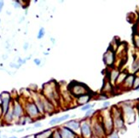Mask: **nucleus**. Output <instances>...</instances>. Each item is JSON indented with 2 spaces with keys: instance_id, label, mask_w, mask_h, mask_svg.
I'll return each mask as SVG.
<instances>
[{
  "instance_id": "nucleus-1",
  "label": "nucleus",
  "mask_w": 139,
  "mask_h": 138,
  "mask_svg": "<svg viewBox=\"0 0 139 138\" xmlns=\"http://www.w3.org/2000/svg\"><path fill=\"white\" fill-rule=\"evenodd\" d=\"M57 86V83L54 80L50 81L48 83L44 84L43 85V92L42 95L48 99L50 101H51L55 106L59 102V89Z\"/></svg>"
},
{
  "instance_id": "nucleus-39",
  "label": "nucleus",
  "mask_w": 139,
  "mask_h": 138,
  "mask_svg": "<svg viewBox=\"0 0 139 138\" xmlns=\"http://www.w3.org/2000/svg\"><path fill=\"white\" fill-rule=\"evenodd\" d=\"M10 138H17V137H16V136H11V137H10Z\"/></svg>"
},
{
  "instance_id": "nucleus-31",
  "label": "nucleus",
  "mask_w": 139,
  "mask_h": 138,
  "mask_svg": "<svg viewBox=\"0 0 139 138\" xmlns=\"http://www.w3.org/2000/svg\"><path fill=\"white\" fill-rule=\"evenodd\" d=\"M95 113V112H94V110H92V109H91V110L87 111L86 113H85V118H88V117H90V116H91V115H93V113Z\"/></svg>"
},
{
  "instance_id": "nucleus-16",
  "label": "nucleus",
  "mask_w": 139,
  "mask_h": 138,
  "mask_svg": "<svg viewBox=\"0 0 139 138\" xmlns=\"http://www.w3.org/2000/svg\"><path fill=\"white\" fill-rule=\"evenodd\" d=\"M65 126L76 134L77 131H79V130H80V122L77 121V120H70V121L67 122L66 124H65Z\"/></svg>"
},
{
  "instance_id": "nucleus-35",
  "label": "nucleus",
  "mask_w": 139,
  "mask_h": 138,
  "mask_svg": "<svg viewBox=\"0 0 139 138\" xmlns=\"http://www.w3.org/2000/svg\"><path fill=\"white\" fill-rule=\"evenodd\" d=\"M4 1H0V12H1L2 10H3V7H4Z\"/></svg>"
},
{
  "instance_id": "nucleus-29",
  "label": "nucleus",
  "mask_w": 139,
  "mask_h": 138,
  "mask_svg": "<svg viewBox=\"0 0 139 138\" xmlns=\"http://www.w3.org/2000/svg\"><path fill=\"white\" fill-rule=\"evenodd\" d=\"M51 138H62V137H61V136L60 132H59V130H55L53 131Z\"/></svg>"
},
{
  "instance_id": "nucleus-30",
  "label": "nucleus",
  "mask_w": 139,
  "mask_h": 138,
  "mask_svg": "<svg viewBox=\"0 0 139 138\" xmlns=\"http://www.w3.org/2000/svg\"><path fill=\"white\" fill-rule=\"evenodd\" d=\"M110 101H105L104 102H103V104H102V107L104 109H108V108H109V107H110Z\"/></svg>"
},
{
  "instance_id": "nucleus-25",
  "label": "nucleus",
  "mask_w": 139,
  "mask_h": 138,
  "mask_svg": "<svg viewBox=\"0 0 139 138\" xmlns=\"http://www.w3.org/2000/svg\"><path fill=\"white\" fill-rule=\"evenodd\" d=\"M132 90H139V75H136L135 79H134V84H133Z\"/></svg>"
},
{
  "instance_id": "nucleus-20",
  "label": "nucleus",
  "mask_w": 139,
  "mask_h": 138,
  "mask_svg": "<svg viewBox=\"0 0 139 138\" xmlns=\"http://www.w3.org/2000/svg\"><path fill=\"white\" fill-rule=\"evenodd\" d=\"M70 117L69 114H65L63 116H61V117H57V118H54L52 119L51 121L49 122V124L51 125H55L57 124H60V123L65 121V120H67Z\"/></svg>"
},
{
  "instance_id": "nucleus-21",
  "label": "nucleus",
  "mask_w": 139,
  "mask_h": 138,
  "mask_svg": "<svg viewBox=\"0 0 139 138\" xmlns=\"http://www.w3.org/2000/svg\"><path fill=\"white\" fill-rule=\"evenodd\" d=\"M128 74H129V73L127 72H126V71L120 72L119 77H118L117 80H116V84H115V86H116V87H120V86L122 85L123 83H124V81L126 80V77L128 76Z\"/></svg>"
},
{
  "instance_id": "nucleus-11",
  "label": "nucleus",
  "mask_w": 139,
  "mask_h": 138,
  "mask_svg": "<svg viewBox=\"0 0 139 138\" xmlns=\"http://www.w3.org/2000/svg\"><path fill=\"white\" fill-rule=\"evenodd\" d=\"M12 108H13V114L15 119H20L22 117L24 116V107L22 103L19 100L14 99L12 101Z\"/></svg>"
},
{
  "instance_id": "nucleus-6",
  "label": "nucleus",
  "mask_w": 139,
  "mask_h": 138,
  "mask_svg": "<svg viewBox=\"0 0 139 138\" xmlns=\"http://www.w3.org/2000/svg\"><path fill=\"white\" fill-rule=\"evenodd\" d=\"M120 107L122 111V116L125 120V123L131 125L135 122L136 120V113L134 107L123 104L122 102H120Z\"/></svg>"
},
{
  "instance_id": "nucleus-41",
  "label": "nucleus",
  "mask_w": 139,
  "mask_h": 138,
  "mask_svg": "<svg viewBox=\"0 0 139 138\" xmlns=\"http://www.w3.org/2000/svg\"><path fill=\"white\" fill-rule=\"evenodd\" d=\"M2 125V122H1V120H0V126Z\"/></svg>"
},
{
  "instance_id": "nucleus-34",
  "label": "nucleus",
  "mask_w": 139,
  "mask_h": 138,
  "mask_svg": "<svg viewBox=\"0 0 139 138\" xmlns=\"http://www.w3.org/2000/svg\"><path fill=\"white\" fill-rule=\"evenodd\" d=\"M41 125H42V124H41L40 122H37V123H35V124H34V127L38 128V127H40Z\"/></svg>"
},
{
  "instance_id": "nucleus-42",
  "label": "nucleus",
  "mask_w": 139,
  "mask_h": 138,
  "mask_svg": "<svg viewBox=\"0 0 139 138\" xmlns=\"http://www.w3.org/2000/svg\"><path fill=\"white\" fill-rule=\"evenodd\" d=\"M91 138H96L95 136H92V137H91Z\"/></svg>"
},
{
  "instance_id": "nucleus-19",
  "label": "nucleus",
  "mask_w": 139,
  "mask_h": 138,
  "mask_svg": "<svg viewBox=\"0 0 139 138\" xmlns=\"http://www.w3.org/2000/svg\"><path fill=\"white\" fill-rule=\"evenodd\" d=\"M4 118V122L7 123V124H10L11 122L15 119L14 118V114H13V108H12V104H11L10 109L8 110V112L3 116Z\"/></svg>"
},
{
  "instance_id": "nucleus-7",
  "label": "nucleus",
  "mask_w": 139,
  "mask_h": 138,
  "mask_svg": "<svg viewBox=\"0 0 139 138\" xmlns=\"http://www.w3.org/2000/svg\"><path fill=\"white\" fill-rule=\"evenodd\" d=\"M91 128H92L93 136H95L96 138H105L106 136H107L104 127L102 125L100 113L97 115V118H94L92 125H91Z\"/></svg>"
},
{
  "instance_id": "nucleus-40",
  "label": "nucleus",
  "mask_w": 139,
  "mask_h": 138,
  "mask_svg": "<svg viewBox=\"0 0 139 138\" xmlns=\"http://www.w3.org/2000/svg\"><path fill=\"white\" fill-rule=\"evenodd\" d=\"M137 103H138V107H139V99L137 100Z\"/></svg>"
},
{
  "instance_id": "nucleus-18",
  "label": "nucleus",
  "mask_w": 139,
  "mask_h": 138,
  "mask_svg": "<svg viewBox=\"0 0 139 138\" xmlns=\"http://www.w3.org/2000/svg\"><path fill=\"white\" fill-rule=\"evenodd\" d=\"M91 100V93L86 94V95L81 96H79V97L76 98V101H77V104L83 107L84 105L88 104Z\"/></svg>"
},
{
  "instance_id": "nucleus-24",
  "label": "nucleus",
  "mask_w": 139,
  "mask_h": 138,
  "mask_svg": "<svg viewBox=\"0 0 139 138\" xmlns=\"http://www.w3.org/2000/svg\"><path fill=\"white\" fill-rule=\"evenodd\" d=\"M133 43L137 49H139V33H135L133 35Z\"/></svg>"
},
{
  "instance_id": "nucleus-36",
  "label": "nucleus",
  "mask_w": 139,
  "mask_h": 138,
  "mask_svg": "<svg viewBox=\"0 0 139 138\" xmlns=\"http://www.w3.org/2000/svg\"><path fill=\"white\" fill-rule=\"evenodd\" d=\"M18 61H19V63H20V66L22 65V64H23V63H25L26 62V60H22V59H19L18 60Z\"/></svg>"
},
{
  "instance_id": "nucleus-8",
  "label": "nucleus",
  "mask_w": 139,
  "mask_h": 138,
  "mask_svg": "<svg viewBox=\"0 0 139 138\" xmlns=\"http://www.w3.org/2000/svg\"><path fill=\"white\" fill-rule=\"evenodd\" d=\"M0 100H1V107L3 111V116L8 112L11 104H12V96L10 92L4 91L0 94Z\"/></svg>"
},
{
  "instance_id": "nucleus-4",
  "label": "nucleus",
  "mask_w": 139,
  "mask_h": 138,
  "mask_svg": "<svg viewBox=\"0 0 139 138\" xmlns=\"http://www.w3.org/2000/svg\"><path fill=\"white\" fill-rule=\"evenodd\" d=\"M100 117H101L102 125L104 127V130L106 134L108 135L110 134L112 131L114 130V120L113 117H112V114L110 112V109H104L100 112Z\"/></svg>"
},
{
  "instance_id": "nucleus-46",
  "label": "nucleus",
  "mask_w": 139,
  "mask_h": 138,
  "mask_svg": "<svg viewBox=\"0 0 139 138\" xmlns=\"http://www.w3.org/2000/svg\"><path fill=\"white\" fill-rule=\"evenodd\" d=\"M0 138H1V136H0Z\"/></svg>"
},
{
  "instance_id": "nucleus-14",
  "label": "nucleus",
  "mask_w": 139,
  "mask_h": 138,
  "mask_svg": "<svg viewBox=\"0 0 139 138\" xmlns=\"http://www.w3.org/2000/svg\"><path fill=\"white\" fill-rule=\"evenodd\" d=\"M43 102H44V107L45 113L53 114V113L55 112V106L51 101H50L48 99H46L44 96H43Z\"/></svg>"
},
{
  "instance_id": "nucleus-32",
  "label": "nucleus",
  "mask_w": 139,
  "mask_h": 138,
  "mask_svg": "<svg viewBox=\"0 0 139 138\" xmlns=\"http://www.w3.org/2000/svg\"><path fill=\"white\" fill-rule=\"evenodd\" d=\"M34 63L36 64L37 66H40V64H41V61L39 59H34Z\"/></svg>"
},
{
  "instance_id": "nucleus-23",
  "label": "nucleus",
  "mask_w": 139,
  "mask_h": 138,
  "mask_svg": "<svg viewBox=\"0 0 139 138\" xmlns=\"http://www.w3.org/2000/svg\"><path fill=\"white\" fill-rule=\"evenodd\" d=\"M131 70L133 74H135L136 72L139 71V58H136L133 61L131 65Z\"/></svg>"
},
{
  "instance_id": "nucleus-2",
  "label": "nucleus",
  "mask_w": 139,
  "mask_h": 138,
  "mask_svg": "<svg viewBox=\"0 0 139 138\" xmlns=\"http://www.w3.org/2000/svg\"><path fill=\"white\" fill-rule=\"evenodd\" d=\"M67 90L70 93L71 96H74V97L78 98L79 96L86 95V94H91V91L89 89V87L86 84L79 83V82L73 81L69 84V85L67 86Z\"/></svg>"
},
{
  "instance_id": "nucleus-27",
  "label": "nucleus",
  "mask_w": 139,
  "mask_h": 138,
  "mask_svg": "<svg viewBox=\"0 0 139 138\" xmlns=\"http://www.w3.org/2000/svg\"><path fill=\"white\" fill-rule=\"evenodd\" d=\"M94 106V104L92 105V104H91V103H88V104H86V105H84L83 107H81V111H89V110H91V108H92V107Z\"/></svg>"
},
{
  "instance_id": "nucleus-38",
  "label": "nucleus",
  "mask_w": 139,
  "mask_h": 138,
  "mask_svg": "<svg viewBox=\"0 0 139 138\" xmlns=\"http://www.w3.org/2000/svg\"><path fill=\"white\" fill-rule=\"evenodd\" d=\"M27 48H28V43H26L24 45V49H27Z\"/></svg>"
},
{
  "instance_id": "nucleus-3",
  "label": "nucleus",
  "mask_w": 139,
  "mask_h": 138,
  "mask_svg": "<svg viewBox=\"0 0 139 138\" xmlns=\"http://www.w3.org/2000/svg\"><path fill=\"white\" fill-rule=\"evenodd\" d=\"M110 112L112 114L114 120V130L119 132L120 130H123L125 128V120L123 119L122 116V111L119 106H114L111 107Z\"/></svg>"
},
{
  "instance_id": "nucleus-45",
  "label": "nucleus",
  "mask_w": 139,
  "mask_h": 138,
  "mask_svg": "<svg viewBox=\"0 0 139 138\" xmlns=\"http://www.w3.org/2000/svg\"><path fill=\"white\" fill-rule=\"evenodd\" d=\"M0 133H1V131H0Z\"/></svg>"
},
{
  "instance_id": "nucleus-15",
  "label": "nucleus",
  "mask_w": 139,
  "mask_h": 138,
  "mask_svg": "<svg viewBox=\"0 0 139 138\" xmlns=\"http://www.w3.org/2000/svg\"><path fill=\"white\" fill-rule=\"evenodd\" d=\"M58 130L62 138H76V134L73 131L69 130L68 128H67L66 126L61 127Z\"/></svg>"
},
{
  "instance_id": "nucleus-12",
  "label": "nucleus",
  "mask_w": 139,
  "mask_h": 138,
  "mask_svg": "<svg viewBox=\"0 0 139 138\" xmlns=\"http://www.w3.org/2000/svg\"><path fill=\"white\" fill-rule=\"evenodd\" d=\"M136 75L133 74V73H129L128 76L126 77V80L124 81L123 84L121 85V89H123L124 90H132L133 88V84H134V79H135Z\"/></svg>"
},
{
  "instance_id": "nucleus-13",
  "label": "nucleus",
  "mask_w": 139,
  "mask_h": 138,
  "mask_svg": "<svg viewBox=\"0 0 139 138\" xmlns=\"http://www.w3.org/2000/svg\"><path fill=\"white\" fill-rule=\"evenodd\" d=\"M120 73V71L118 67H112V68H110V70H109L107 78L114 86H115L116 80H117L118 77H119Z\"/></svg>"
},
{
  "instance_id": "nucleus-44",
  "label": "nucleus",
  "mask_w": 139,
  "mask_h": 138,
  "mask_svg": "<svg viewBox=\"0 0 139 138\" xmlns=\"http://www.w3.org/2000/svg\"><path fill=\"white\" fill-rule=\"evenodd\" d=\"M0 21H1V20H0Z\"/></svg>"
},
{
  "instance_id": "nucleus-28",
  "label": "nucleus",
  "mask_w": 139,
  "mask_h": 138,
  "mask_svg": "<svg viewBox=\"0 0 139 138\" xmlns=\"http://www.w3.org/2000/svg\"><path fill=\"white\" fill-rule=\"evenodd\" d=\"M44 34H45V29L44 27H41L39 29V31H38V39H41L44 36Z\"/></svg>"
},
{
  "instance_id": "nucleus-33",
  "label": "nucleus",
  "mask_w": 139,
  "mask_h": 138,
  "mask_svg": "<svg viewBox=\"0 0 139 138\" xmlns=\"http://www.w3.org/2000/svg\"><path fill=\"white\" fill-rule=\"evenodd\" d=\"M14 7H15V8H19V7H20V2H19V1H15V4H14Z\"/></svg>"
},
{
  "instance_id": "nucleus-37",
  "label": "nucleus",
  "mask_w": 139,
  "mask_h": 138,
  "mask_svg": "<svg viewBox=\"0 0 139 138\" xmlns=\"http://www.w3.org/2000/svg\"><path fill=\"white\" fill-rule=\"evenodd\" d=\"M3 117V111H2V107H1V105H0V118Z\"/></svg>"
},
{
  "instance_id": "nucleus-22",
  "label": "nucleus",
  "mask_w": 139,
  "mask_h": 138,
  "mask_svg": "<svg viewBox=\"0 0 139 138\" xmlns=\"http://www.w3.org/2000/svg\"><path fill=\"white\" fill-rule=\"evenodd\" d=\"M53 131L51 129H48V130H45L40 133H38L35 135V138H51L52 137Z\"/></svg>"
},
{
  "instance_id": "nucleus-10",
  "label": "nucleus",
  "mask_w": 139,
  "mask_h": 138,
  "mask_svg": "<svg viewBox=\"0 0 139 138\" xmlns=\"http://www.w3.org/2000/svg\"><path fill=\"white\" fill-rule=\"evenodd\" d=\"M80 134L83 138H91L92 136V128L89 120L84 119L80 121Z\"/></svg>"
},
{
  "instance_id": "nucleus-26",
  "label": "nucleus",
  "mask_w": 139,
  "mask_h": 138,
  "mask_svg": "<svg viewBox=\"0 0 139 138\" xmlns=\"http://www.w3.org/2000/svg\"><path fill=\"white\" fill-rule=\"evenodd\" d=\"M105 138H120V136H119V132L114 130V131H112L110 134L107 135Z\"/></svg>"
},
{
  "instance_id": "nucleus-9",
  "label": "nucleus",
  "mask_w": 139,
  "mask_h": 138,
  "mask_svg": "<svg viewBox=\"0 0 139 138\" xmlns=\"http://www.w3.org/2000/svg\"><path fill=\"white\" fill-rule=\"evenodd\" d=\"M115 59H116V57H115V50L111 46H109L107 51L103 55V62L108 67L112 68V67H114V65L115 63Z\"/></svg>"
},
{
  "instance_id": "nucleus-5",
  "label": "nucleus",
  "mask_w": 139,
  "mask_h": 138,
  "mask_svg": "<svg viewBox=\"0 0 139 138\" xmlns=\"http://www.w3.org/2000/svg\"><path fill=\"white\" fill-rule=\"evenodd\" d=\"M23 105L24 107V112L26 115L32 119H37L41 116V114L38 111L36 104L34 103V101L32 100H26Z\"/></svg>"
},
{
  "instance_id": "nucleus-17",
  "label": "nucleus",
  "mask_w": 139,
  "mask_h": 138,
  "mask_svg": "<svg viewBox=\"0 0 139 138\" xmlns=\"http://www.w3.org/2000/svg\"><path fill=\"white\" fill-rule=\"evenodd\" d=\"M114 90V85L112 84L108 78H105L104 83H103V85L102 88V94H104V95H107V94H110L113 92Z\"/></svg>"
},
{
  "instance_id": "nucleus-43",
  "label": "nucleus",
  "mask_w": 139,
  "mask_h": 138,
  "mask_svg": "<svg viewBox=\"0 0 139 138\" xmlns=\"http://www.w3.org/2000/svg\"><path fill=\"white\" fill-rule=\"evenodd\" d=\"M25 138H27V137H25Z\"/></svg>"
}]
</instances>
